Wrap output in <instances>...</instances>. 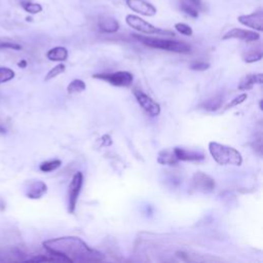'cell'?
I'll use <instances>...</instances> for the list:
<instances>
[{"instance_id": "cell-1", "label": "cell", "mask_w": 263, "mask_h": 263, "mask_svg": "<svg viewBox=\"0 0 263 263\" xmlns=\"http://www.w3.org/2000/svg\"><path fill=\"white\" fill-rule=\"evenodd\" d=\"M44 249L51 255L68 262H92L104 259L102 253L88 247L77 236H63L43 241Z\"/></svg>"}, {"instance_id": "cell-2", "label": "cell", "mask_w": 263, "mask_h": 263, "mask_svg": "<svg viewBox=\"0 0 263 263\" xmlns=\"http://www.w3.org/2000/svg\"><path fill=\"white\" fill-rule=\"evenodd\" d=\"M133 36L144 45L152 48H158V49L167 50V51L177 52V53H189L191 51L190 45L181 41L157 38V37H148V36H143L139 34H134Z\"/></svg>"}, {"instance_id": "cell-3", "label": "cell", "mask_w": 263, "mask_h": 263, "mask_svg": "<svg viewBox=\"0 0 263 263\" xmlns=\"http://www.w3.org/2000/svg\"><path fill=\"white\" fill-rule=\"evenodd\" d=\"M209 151L214 160L221 165H240L242 162L241 154L233 147L217 142L209 143Z\"/></svg>"}, {"instance_id": "cell-4", "label": "cell", "mask_w": 263, "mask_h": 263, "mask_svg": "<svg viewBox=\"0 0 263 263\" xmlns=\"http://www.w3.org/2000/svg\"><path fill=\"white\" fill-rule=\"evenodd\" d=\"M125 23L130 28H133V29H135V30H137L141 33H144V34H148V35L159 34V35H171V36L174 35L173 32L156 28L152 24L146 22L142 17H140L138 15H135V14H127L125 16Z\"/></svg>"}, {"instance_id": "cell-5", "label": "cell", "mask_w": 263, "mask_h": 263, "mask_svg": "<svg viewBox=\"0 0 263 263\" xmlns=\"http://www.w3.org/2000/svg\"><path fill=\"white\" fill-rule=\"evenodd\" d=\"M93 78L107 81L108 83L115 86H129L133 83L134 76L127 71H118L113 73H100L93 74Z\"/></svg>"}, {"instance_id": "cell-6", "label": "cell", "mask_w": 263, "mask_h": 263, "mask_svg": "<svg viewBox=\"0 0 263 263\" xmlns=\"http://www.w3.org/2000/svg\"><path fill=\"white\" fill-rule=\"evenodd\" d=\"M82 184H83V174L81 172H77L73 176L68 188V211L70 214H73L75 211L78 196L82 188Z\"/></svg>"}, {"instance_id": "cell-7", "label": "cell", "mask_w": 263, "mask_h": 263, "mask_svg": "<svg viewBox=\"0 0 263 263\" xmlns=\"http://www.w3.org/2000/svg\"><path fill=\"white\" fill-rule=\"evenodd\" d=\"M215 180L211 176L202 172H197L193 175L192 188L196 191L202 193H210L215 189Z\"/></svg>"}, {"instance_id": "cell-8", "label": "cell", "mask_w": 263, "mask_h": 263, "mask_svg": "<svg viewBox=\"0 0 263 263\" xmlns=\"http://www.w3.org/2000/svg\"><path fill=\"white\" fill-rule=\"evenodd\" d=\"M134 95L136 97L137 102L140 104V106L150 115V116H157L160 113V106L158 103H156L153 99H151L148 95L144 93L141 90L136 89L134 91Z\"/></svg>"}, {"instance_id": "cell-9", "label": "cell", "mask_w": 263, "mask_h": 263, "mask_svg": "<svg viewBox=\"0 0 263 263\" xmlns=\"http://www.w3.org/2000/svg\"><path fill=\"white\" fill-rule=\"evenodd\" d=\"M260 38V34L255 32V31H250V30H245L240 28H233L226 32L222 39H238V40H243L246 42H252V41H257Z\"/></svg>"}, {"instance_id": "cell-10", "label": "cell", "mask_w": 263, "mask_h": 263, "mask_svg": "<svg viewBox=\"0 0 263 263\" xmlns=\"http://www.w3.org/2000/svg\"><path fill=\"white\" fill-rule=\"evenodd\" d=\"M125 3L130 10L145 16H153L157 12L156 7L145 0H125Z\"/></svg>"}, {"instance_id": "cell-11", "label": "cell", "mask_w": 263, "mask_h": 263, "mask_svg": "<svg viewBox=\"0 0 263 263\" xmlns=\"http://www.w3.org/2000/svg\"><path fill=\"white\" fill-rule=\"evenodd\" d=\"M237 21L251 29L261 32L263 30V12L261 10L250 14H242L237 17Z\"/></svg>"}, {"instance_id": "cell-12", "label": "cell", "mask_w": 263, "mask_h": 263, "mask_svg": "<svg viewBox=\"0 0 263 263\" xmlns=\"http://www.w3.org/2000/svg\"><path fill=\"white\" fill-rule=\"evenodd\" d=\"M46 191H47L46 184L42 181L36 180L29 183V185L25 190V194L27 197L31 199H38V198H41L46 193Z\"/></svg>"}, {"instance_id": "cell-13", "label": "cell", "mask_w": 263, "mask_h": 263, "mask_svg": "<svg viewBox=\"0 0 263 263\" xmlns=\"http://www.w3.org/2000/svg\"><path fill=\"white\" fill-rule=\"evenodd\" d=\"M174 153L178 160L183 161H200L204 159V154L198 151H192L187 150L181 147H176L174 150Z\"/></svg>"}, {"instance_id": "cell-14", "label": "cell", "mask_w": 263, "mask_h": 263, "mask_svg": "<svg viewBox=\"0 0 263 263\" xmlns=\"http://www.w3.org/2000/svg\"><path fill=\"white\" fill-rule=\"evenodd\" d=\"M98 27L103 33H115L119 29V23L112 16H102L98 21Z\"/></svg>"}, {"instance_id": "cell-15", "label": "cell", "mask_w": 263, "mask_h": 263, "mask_svg": "<svg viewBox=\"0 0 263 263\" xmlns=\"http://www.w3.org/2000/svg\"><path fill=\"white\" fill-rule=\"evenodd\" d=\"M263 82V75L262 73H257V74H248L243 76L238 84V89L240 90H248L251 89L256 83L262 84Z\"/></svg>"}, {"instance_id": "cell-16", "label": "cell", "mask_w": 263, "mask_h": 263, "mask_svg": "<svg viewBox=\"0 0 263 263\" xmlns=\"http://www.w3.org/2000/svg\"><path fill=\"white\" fill-rule=\"evenodd\" d=\"M46 58L53 62H63L68 58V50L64 46H55L46 52Z\"/></svg>"}, {"instance_id": "cell-17", "label": "cell", "mask_w": 263, "mask_h": 263, "mask_svg": "<svg viewBox=\"0 0 263 263\" xmlns=\"http://www.w3.org/2000/svg\"><path fill=\"white\" fill-rule=\"evenodd\" d=\"M157 161L160 164H168V165H175L179 161L174 153L173 150H162L159 152Z\"/></svg>"}, {"instance_id": "cell-18", "label": "cell", "mask_w": 263, "mask_h": 263, "mask_svg": "<svg viewBox=\"0 0 263 263\" xmlns=\"http://www.w3.org/2000/svg\"><path fill=\"white\" fill-rule=\"evenodd\" d=\"M85 88H86V85H85L83 80L74 79L67 86V92L70 93V95L78 93V92H81V91L85 90Z\"/></svg>"}, {"instance_id": "cell-19", "label": "cell", "mask_w": 263, "mask_h": 263, "mask_svg": "<svg viewBox=\"0 0 263 263\" xmlns=\"http://www.w3.org/2000/svg\"><path fill=\"white\" fill-rule=\"evenodd\" d=\"M262 57H263V52L261 49H251L243 54L242 60L246 63H254V62L260 61Z\"/></svg>"}, {"instance_id": "cell-20", "label": "cell", "mask_w": 263, "mask_h": 263, "mask_svg": "<svg viewBox=\"0 0 263 263\" xmlns=\"http://www.w3.org/2000/svg\"><path fill=\"white\" fill-rule=\"evenodd\" d=\"M62 164V161L60 159H51V160H47L44 161L40 164L39 168L40 171L44 172V173H49L52 171H55L57 168H59Z\"/></svg>"}, {"instance_id": "cell-21", "label": "cell", "mask_w": 263, "mask_h": 263, "mask_svg": "<svg viewBox=\"0 0 263 263\" xmlns=\"http://www.w3.org/2000/svg\"><path fill=\"white\" fill-rule=\"evenodd\" d=\"M221 105H222V98L220 96H217L204 102L202 107L208 111H216L221 107Z\"/></svg>"}, {"instance_id": "cell-22", "label": "cell", "mask_w": 263, "mask_h": 263, "mask_svg": "<svg viewBox=\"0 0 263 263\" xmlns=\"http://www.w3.org/2000/svg\"><path fill=\"white\" fill-rule=\"evenodd\" d=\"M21 6L23 9L31 14H36L42 11V6L39 3H34V2H29V1H23L21 2Z\"/></svg>"}, {"instance_id": "cell-23", "label": "cell", "mask_w": 263, "mask_h": 263, "mask_svg": "<svg viewBox=\"0 0 263 263\" xmlns=\"http://www.w3.org/2000/svg\"><path fill=\"white\" fill-rule=\"evenodd\" d=\"M65 70H66V66H65L64 64H58L57 66H54L51 70H49V71L47 72V74H46L45 77H44V80H45V81H48V80H50V79L57 77L58 75L62 74L63 72H65Z\"/></svg>"}, {"instance_id": "cell-24", "label": "cell", "mask_w": 263, "mask_h": 263, "mask_svg": "<svg viewBox=\"0 0 263 263\" xmlns=\"http://www.w3.org/2000/svg\"><path fill=\"white\" fill-rule=\"evenodd\" d=\"M180 8L183 12H185L187 15H189L191 17H197L199 14V11L195 7H193L192 5H190L184 1H181V0H180Z\"/></svg>"}, {"instance_id": "cell-25", "label": "cell", "mask_w": 263, "mask_h": 263, "mask_svg": "<svg viewBox=\"0 0 263 263\" xmlns=\"http://www.w3.org/2000/svg\"><path fill=\"white\" fill-rule=\"evenodd\" d=\"M14 71L7 67H0V84L11 80L14 77Z\"/></svg>"}, {"instance_id": "cell-26", "label": "cell", "mask_w": 263, "mask_h": 263, "mask_svg": "<svg viewBox=\"0 0 263 263\" xmlns=\"http://www.w3.org/2000/svg\"><path fill=\"white\" fill-rule=\"evenodd\" d=\"M175 29L181 33L182 35H185V36H191L193 34V31H192V28L184 23H177L175 25Z\"/></svg>"}, {"instance_id": "cell-27", "label": "cell", "mask_w": 263, "mask_h": 263, "mask_svg": "<svg viewBox=\"0 0 263 263\" xmlns=\"http://www.w3.org/2000/svg\"><path fill=\"white\" fill-rule=\"evenodd\" d=\"M247 98H248V95H247V93H241V95L235 97L234 99L231 100V102H229V103L226 105V107L224 108V110L230 109V108H232V107H235V106H237V105L243 103V102L247 100Z\"/></svg>"}, {"instance_id": "cell-28", "label": "cell", "mask_w": 263, "mask_h": 263, "mask_svg": "<svg viewBox=\"0 0 263 263\" xmlns=\"http://www.w3.org/2000/svg\"><path fill=\"white\" fill-rule=\"evenodd\" d=\"M209 67H210V64L205 62H194L190 65V69L194 71H204L209 69Z\"/></svg>"}, {"instance_id": "cell-29", "label": "cell", "mask_w": 263, "mask_h": 263, "mask_svg": "<svg viewBox=\"0 0 263 263\" xmlns=\"http://www.w3.org/2000/svg\"><path fill=\"white\" fill-rule=\"evenodd\" d=\"M181 1H184L190 5H192L193 7H195L198 11L200 10H204V4L202 3L201 0H181Z\"/></svg>"}, {"instance_id": "cell-30", "label": "cell", "mask_w": 263, "mask_h": 263, "mask_svg": "<svg viewBox=\"0 0 263 263\" xmlns=\"http://www.w3.org/2000/svg\"><path fill=\"white\" fill-rule=\"evenodd\" d=\"M1 48H10V49L20 50L22 49V46L17 43H12V42H0V49Z\"/></svg>"}, {"instance_id": "cell-31", "label": "cell", "mask_w": 263, "mask_h": 263, "mask_svg": "<svg viewBox=\"0 0 263 263\" xmlns=\"http://www.w3.org/2000/svg\"><path fill=\"white\" fill-rule=\"evenodd\" d=\"M101 141L103 142V145H104V146H110V145L112 144L111 138H110V136H108V135L103 136L102 139H101Z\"/></svg>"}, {"instance_id": "cell-32", "label": "cell", "mask_w": 263, "mask_h": 263, "mask_svg": "<svg viewBox=\"0 0 263 263\" xmlns=\"http://www.w3.org/2000/svg\"><path fill=\"white\" fill-rule=\"evenodd\" d=\"M18 65H20V67H26V65H27V63H26V61H22V62H20L18 63Z\"/></svg>"}, {"instance_id": "cell-33", "label": "cell", "mask_w": 263, "mask_h": 263, "mask_svg": "<svg viewBox=\"0 0 263 263\" xmlns=\"http://www.w3.org/2000/svg\"><path fill=\"white\" fill-rule=\"evenodd\" d=\"M259 106H260V109L262 110V100L260 101V103H259Z\"/></svg>"}]
</instances>
